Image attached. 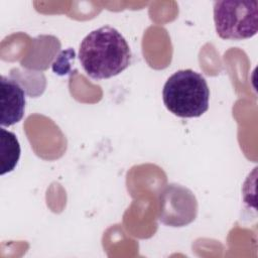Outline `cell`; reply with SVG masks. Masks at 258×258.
Instances as JSON below:
<instances>
[{
  "label": "cell",
  "mask_w": 258,
  "mask_h": 258,
  "mask_svg": "<svg viewBox=\"0 0 258 258\" xmlns=\"http://www.w3.org/2000/svg\"><path fill=\"white\" fill-rule=\"evenodd\" d=\"M166 109L181 118L200 117L209 109L210 90L206 79L187 69L171 75L162 90Z\"/></svg>",
  "instance_id": "obj_2"
},
{
  "label": "cell",
  "mask_w": 258,
  "mask_h": 258,
  "mask_svg": "<svg viewBox=\"0 0 258 258\" xmlns=\"http://www.w3.org/2000/svg\"><path fill=\"white\" fill-rule=\"evenodd\" d=\"M131 50L124 36L111 26L91 31L81 42L79 59L84 71L95 80L109 79L126 70Z\"/></svg>",
  "instance_id": "obj_1"
},
{
  "label": "cell",
  "mask_w": 258,
  "mask_h": 258,
  "mask_svg": "<svg viewBox=\"0 0 258 258\" xmlns=\"http://www.w3.org/2000/svg\"><path fill=\"white\" fill-rule=\"evenodd\" d=\"M1 127H9L19 122L25 109V92L13 79L2 76L0 81Z\"/></svg>",
  "instance_id": "obj_4"
},
{
  "label": "cell",
  "mask_w": 258,
  "mask_h": 258,
  "mask_svg": "<svg viewBox=\"0 0 258 258\" xmlns=\"http://www.w3.org/2000/svg\"><path fill=\"white\" fill-rule=\"evenodd\" d=\"M214 22L217 34L223 39L251 38L258 31V1H216Z\"/></svg>",
  "instance_id": "obj_3"
},
{
  "label": "cell",
  "mask_w": 258,
  "mask_h": 258,
  "mask_svg": "<svg viewBox=\"0 0 258 258\" xmlns=\"http://www.w3.org/2000/svg\"><path fill=\"white\" fill-rule=\"evenodd\" d=\"M20 144L16 135L1 127L0 129V174L11 172L20 158Z\"/></svg>",
  "instance_id": "obj_5"
}]
</instances>
